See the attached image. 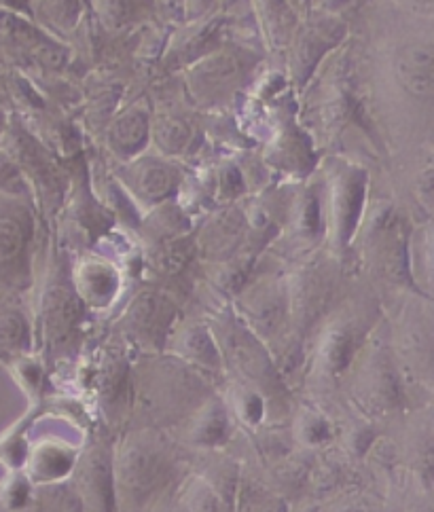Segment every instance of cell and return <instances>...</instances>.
<instances>
[{
  "label": "cell",
  "mask_w": 434,
  "mask_h": 512,
  "mask_svg": "<svg viewBox=\"0 0 434 512\" xmlns=\"http://www.w3.org/2000/svg\"><path fill=\"white\" fill-rule=\"evenodd\" d=\"M172 457L161 438L151 432H132L113 449L115 508L144 512L166 485Z\"/></svg>",
  "instance_id": "6da1fadb"
},
{
  "label": "cell",
  "mask_w": 434,
  "mask_h": 512,
  "mask_svg": "<svg viewBox=\"0 0 434 512\" xmlns=\"http://www.w3.org/2000/svg\"><path fill=\"white\" fill-rule=\"evenodd\" d=\"M77 491L83 512H115L113 449L92 445L81 451L68 477Z\"/></svg>",
  "instance_id": "7a4b0ae2"
},
{
  "label": "cell",
  "mask_w": 434,
  "mask_h": 512,
  "mask_svg": "<svg viewBox=\"0 0 434 512\" xmlns=\"http://www.w3.org/2000/svg\"><path fill=\"white\" fill-rule=\"evenodd\" d=\"M83 316V303L79 301L72 284L53 282L43 290L41 297V337L49 350H58L75 337Z\"/></svg>",
  "instance_id": "3957f363"
},
{
  "label": "cell",
  "mask_w": 434,
  "mask_h": 512,
  "mask_svg": "<svg viewBox=\"0 0 434 512\" xmlns=\"http://www.w3.org/2000/svg\"><path fill=\"white\" fill-rule=\"evenodd\" d=\"M176 309L159 292H140L123 314V331L140 345L166 343L174 328Z\"/></svg>",
  "instance_id": "277c9868"
},
{
  "label": "cell",
  "mask_w": 434,
  "mask_h": 512,
  "mask_svg": "<svg viewBox=\"0 0 434 512\" xmlns=\"http://www.w3.org/2000/svg\"><path fill=\"white\" fill-rule=\"evenodd\" d=\"M240 314L252 335L271 339L280 333L286 318L291 316V297L278 282H261L244 292Z\"/></svg>",
  "instance_id": "5b68a950"
},
{
  "label": "cell",
  "mask_w": 434,
  "mask_h": 512,
  "mask_svg": "<svg viewBox=\"0 0 434 512\" xmlns=\"http://www.w3.org/2000/svg\"><path fill=\"white\" fill-rule=\"evenodd\" d=\"M168 339L180 362L191 364V367L200 371L221 373L223 369L221 347L216 343L214 331L206 324L193 322L180 328H172Z\"/></svg>",
  "instance_id": "8992f818"
},
{
  "label": "cell",
  "mask_w": 434,
  "mask_h": 512,
  "mask_svg": "<svg viewBox=\"0 0 434 512\" xmlns=\"http://www.w3.org/2000/svg\"><path fill=\"white\" fill-rule=\"evenodd\" d=\"M125 185L140 204L157 206L176 191L178 174L170 163L161 159H140L130 163L125 172Z\"/></svg>",
  "instance_id": "52a82bcc"
},
{
  "label": "cell",
  "mask_w": 434,
  "mask_h": 512,
  "mask_svg": "<svg viewBox=\"0 0 434 512\" xmlns=\"http://www.w3.org/2000/svg\"><path fill=\"white\" fill-rule=\"evenodd\" d=\"M363 199L365 182L360 174H346L339 185L331 189L327 212L322 214H327V221L339 244H346L352 237L360 221V212H363Z\"/></svg>",
  "instance_id": "ba28073f"
},
{
  "label": "cell",
  "mask_w": 434,
  "mask_h": 512,
  "mask_svg": "<svg viewBox=\"0 0 434 512\" xmlns=\"http://www.w3.org/2000/svg\"><path fill=\"white\" fill-rule=\"evenodd\" d=\"M70 284L83 305L102 309L115 301L121 280L111 263L102 259H83L72 271Z\"/></svg>",
  "instance_id": "9c48e42d"
},
{
  "label": "cell",
  "mask_w": 434,
  "mask_h": 512,
  "mask_svg": "<svg viewBox=\"0 0 434 512\" xmlns=\"http://www.w3.org/2000/svg\"><path fill=\"white\" fill-rule=\"evenodd\" d=\"M79 451L64 441H43L26 453V479L32 485L64 481L70 477Z\"/></svg>",
  "instance_id": "30bf717a"
},
{
  "label": "cell",
  "mask_w": 434,
  "mask_h": 512,
  "mask_svg": "<svg viewBox=\"0 0 434 512\" xmlns=\"http://www.w3.org/2000/svg\"><path fill=\"white\" fill-rule=\"evenodd\" d=\"M356 352L354 333L348 324H329L322 328L314 350V367L324 377H337L350 367Z\"/></svg>",
  "instance_id": "8fae6325"
},
{
  "label": "cell",
  "mask_w": 434,
  "mask_h": 512,
  "mask_svg": "<svg viewBox=\"0 0 434 512\" xmlns=\"http://www.w3.org/2000/svg\"><path fill=\"white\" fill-rule=\"evenodd\" d=\"M396 77L413 98L428 100L434 89V58L430 43H409L396 56Z\"/></svg>",
  "instance_id": "7c38bea8"
},
{
  "label": "cell",
  "mask_w": 434,
  "mask_h": 512,
  "mask_svg": "<svg viewBox=\"0 0 434 512\" xmlns=\"http://www.w3.org/2000/svg\"><path fill=\"white\" fill-rule=\"evenodd\" d=\"M231 436V415L225 402L206 400L191 415L187 426V438L195 447L214 449L229 441Z\"/></svg>",
  "instance_id": "4fadbf2b"
},
{
  "label": "cell",
  "mask_w": 434,
  "mask_h": 512,
  "mask_svg": "<svg viewBox=\"0 0 434 512\" xmlns=\"http://www.w3.org/2000/svg\"><path fill=\"white\" fill-rule=\"evenodd\" d=\"M149 136V115L142 108L132 106L130 111H125L113 121L111 130H108V146H111V151L117 157L134 159L142 153L144 144L149 142Z\"/></svg>",
  "instance_id": "5bb4252c"
},
{
  "label": "cell",
  "mask_w": 434,
  "mask_h": 512,
  "mask_svg": "<svg viewBox=\"0 0 434 512\" xmlns=\"http://www.w3.org/2000/svg\"><path fill=\"white\" fill-rule=\"evenodd\" d=\"M242 231L244 218L238 210L221 212L206 225L202 235V246L210 256H214V259H221V256H229L233 248L238 246V242L242 240Z\"/></svg>",
  "instance_id": "9a60e30c"
},
{
  "label": "cell",
  "mask_w": 434,
  "mask_h": 512,
  "mask_svg": "<svg viewBox=\"0 0 434 512\" xmlns=\"http://www.w3.org/2000/svg\"><path fill=\"white\" fill-rule=\"evenodd\" d=\"M229 508L233 512H288L278 493L250 479H235Z\"/></svg>",
  "instance_id": "2e32d148"
},
{
  "label": "cell",
  "mask_w": 434,
  "mask_h": 512,
  "mask_svg": "<svg viewBox=\"0 0 434 512\" xmlns=\"http://www.w3.org/2000/svg\"><path fill=\"white\" fill-rule=\"evenodd\" d=\"M28 508L30 512H83L77 491L68 479L32 485Z\"/></svg>",
  "instance_id": "e0dca14e"
},
{
  "label": "cell",
  "mask_w": 434,
  "mask_h": 512,
  "mask_svg": "<svg viewBox=\"0 0 434 512\" xmlns=\"http://www.w3.org/2000/svg\"><path fill=\"white\" fill-rule=\"evenodd\" d=\"M235 79H238V62L229 56H212L206 62H200L195 68L193 85L197 94L219 96Z\"/></svg>",
  "instance_id": "ac0fdd59"
},
{
  "label": "cell",
  "mask_w": 434,
  "mask_h": 512,
  "mask_svg": "<svg viewBox=\"0 0 434 512\" xmlns=\"http://www.w3.org/2000/svg\"><path fill=\"white\" fill-rule=\"evenodd\" d=\"M225 407L229 415L240 419L242 424L259 426L265 417V396L257 388L235 379L233 383H229Z\"/></svg>",
  "instance_id": "d6986e66"
},
{
  "label": "cell",
  "mask_w": 434,
  "mask_h": 512,
  "mask_svg": "<svg viewBox=\"0 0 434 512\" xmlns=\"http://www.w3.org/2000/svg\"><path fill=\"white\" fill-rule=\"evenodd\" d=\"M178 506L185 512H225L229 502L204 477H189L178 489Z\"/></svg>",
  "instance_id": "ffe728a7"
},
{
  "label": "cell",
  "mask_w": 434,
  "mask_h": 512,
  "mask_svg": "<svg viewBox=\"0 0 434 512\" xmlns=\"http://www.w3.org/2000/svg\"><path fill=\"white\" fill-rule=\"evenodd\" d=\"M26 250V227L20 218L0 214V267H9L22 259Z\"/></svg>",
  "instance_id": "44dd1931"
},
{
  "label": "cell",
  "mask_w": 434,
  "mask_h": 512,
  "mask_svg": "<svg viewBox=\"0 0 434 512\" xmlns=\"http://www.w3.org/2000/svg\"><path fill=\"white\" fill-rule=\"evenodd\" d=\"M295 432L297 441L303 443L305 447H320L333 438V428L329 424V419L312 409H305L297 415Z\"/></svg>",
  "instance_id": "7402d4cb"
},
{
  "label": "cell",
  "mask_w": 434,
  "mask_h": 512,
  "mask_svg": "<svg viewBox=\"0 0 434 512\" xmlns=\"http://www.w3.org/2000/svg\"><path fill=\"white\" fill-rule=\"evenodd\" d=\"M28 339L30 331L24 316L15 309H3L0 312V354L24 350Z\"/></svg>",
  "instance_id": "603a6c76"
},
{
  "label": "cell",
  "mask_w": 434,
  "mask_h": 512,
  "mask_svg": "<svg viewBox=\"0 0 434 512\" xmlns=\"http://www.w3.org/2000/svg\"><path fill=\"white\" fill-rule=\"evenodd\" d=\"M153 136L161 151L168 155H176L189 144L191 130L183 119H164L153 127Z\"/></svg>",
  "instance_id": "cb8c5ba5"
},
{
  "label": "cell",
  "mask_w": 434,
  "mask_h": 512,
  "mask_svg": "<svg viewBox=\"0 0 434 512\" xmlns=\"http://www.w3.org/2000/svg\"><path fill=\"white\" fill-rule=\"evenodd\" d=\"M259 9L263 11V28L269 26L271 41H284V36L291 32V11H288L284 0H259Z\"/></svg>",
  "instance_id": "d4e9b609"
},
{
  "label": "cell",
  "mask_w": 434,
  "mask_h": 512,
  "mask_svg": "<svg viewBox=\"0 0 434 512\" xmlns=\"http://www.w3.org/2000/svg\"><path fill=\"white\" fill-rule=\"evenodd\" d=\"M39 7L51 24L68 30L79 20L81 0H41Z\"/></svg>",
  "instance_id": "484cf974"
},
{
  "label": "cell",
  "mask_w": 434,
  "mask_h": 512,
  "mask_svg": "<svg viewBox=\"0 0 434 512\" xmlns=\"http://www.w3.org/2000/svg\"><path fill=\"white\" fill-rule=\"evenodd\" d=\"M24 191H26V182H24L20 166H17L11 157L0 155V193L9 195V197H17Z\"/></svg>",
  "instance_id": "4316f807"
},
{
  "label": "cell",
  "mask_w": 434,
  "mask_h": 512,
  "mask_svg": "<svg viewBox=\"0 0 434 512\" xmlns=\"http://www.w3.org/2000/svg\"><path fill=\"white\" fill-rule=\"evenodd\" d=\"M185 5L191 15H202L212 5V0H185Z\"/></svg>",
  "instance_id": "83f0119b"
},
{
  "label": "cell",
  "mask_w": 434,
  "mask_h": 512,
  "mask_svg": "<svg viewBox=\"0 0 434 512\" xmlns=\"http://www.w3.org/2000/svg\"><path fill=\"white\" fill-rule=\"evenodd\" d=\"M164 3H166V5H178L180 0H164Z\"/></svg>",
  "instance_id": "f1b7e54d"
},
{
  "label": "cell",
  "mask_w": 434,
  "mask_h": 512,
  "mask_svg": "<svg viewBox=\"0 0 434 512\" xmlns=\"http://www.w3.org/2000/svg\"><path fill=\"white\" fill-rule=\"evenodd\" d=\"M0 512H24V510H9V508H3Z\"/></svg>",
  "instance_id": "f546056e"
},
{
  "label": "cell",
  "mask_w": 434,
  "mask_h": 512,
  "mask_svg": "<svg viewBox=\"0 0 434 512\" xmlns=\"http://www.w3.org/2000/svg\"><path fill=\"white\" fill-rule=\"evenodd\" d=\"M168 512H185V510H183V508H180V506H178V508H176V510H168Z\"/></svg>",
  "instance_id": "4dcf8cb0"
},
{
  "label": "cell",
  "mask_w": 434,
  "mask_h": 512,
  "mask_svg": "<svg viewBox=\"0 0 434 512\" xmlns=\"http://www.w3.org/2000/svg\"><path fill=\"white\" fill-rule=\"evenodd\" d=\"M0 127H3V119H0Z\"/></svg>",
  "instance_id": "1f68e13d"
}]
</instances>
